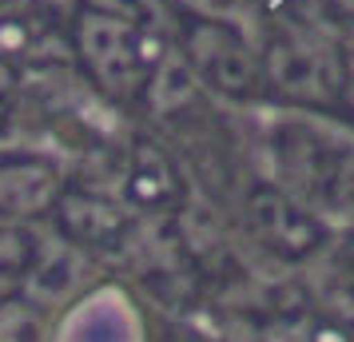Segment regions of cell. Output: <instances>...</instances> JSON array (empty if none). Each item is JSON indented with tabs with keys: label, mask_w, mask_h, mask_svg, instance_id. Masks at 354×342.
Returning <instances> with one entry per match:
<instances>
[{
	"label": "cell",
	"mask_w": 354,
	"mask_h": 342,
	"mask_svg": "<svg viewBox=\"0 0 354 342\" xmlns=\"http://www.w3.org/2000/svg\"><path fill=\"white\" fill-rule=\"evenodd\" d=\"M0 342H40V326L24 310H4L0 314Z\"/></svg>",
	"instance_id": "1"
}]
</instances>
